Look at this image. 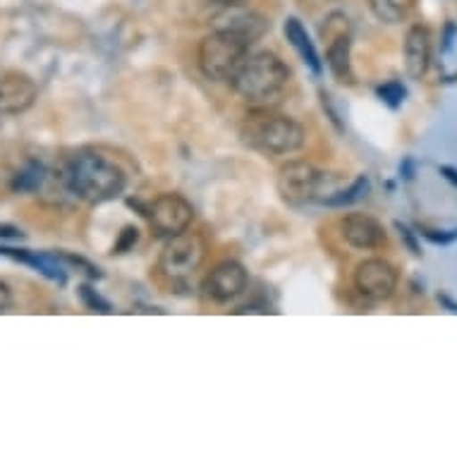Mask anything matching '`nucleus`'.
Masks as SVG:
<instances>
[{
	"label": "nucleus",
	"instance_id": "obj_1",
	"mask_svg": "<svg viewBox=\"0 0 457 457\" xmlns=\"http://www.w3.org/2000/svg\"><path fill=\"white\" fill-rule=\"evenodd\" d=\"M62 180L72 195L89 204L112 202L122 195L128 175L112 158L101 156L98 151L84 149L68 158L62 168Z\"/></svg>",
	"mask_w": 457,
	"mask_h": 457
},
{
	"label": "nucleus",
	"instance_id": "obj_2",
	"mask_svg": "<svg viewBox=\"0 0 457 457\" xmlns=\"http://www.w3.org/2000/svg\"><path fill=\"white\" fill-rule=\"evenodd\" d=\"M290 84V68L285 65L276 53H254L247 55L242 65L230 77V87L245 104L254 108H266L283 96Z\"/></svg>",
	"mask_w": 457,
	"mask_h": 457
},
{
	"label": "nucleus",
	"instance_id": "obj_3",
	"mask_svg": "<svg viewBox=\"0 0 457 457\" xmlns=\"http://www.w3.org/2000/svg\"><path fill=\"white\" fill-rule=\"evenodd\" d=\"M240 135L249 149L266 156H287L300 151L307 142V132L290 115H278L266 108H254L242 120Z\"/></svg>",
	"mask_w": 457,
	"mask_h": 457
},
{
	"label": "nucleus",
	"instance_id": "obj_4",
	"mask_svg": "<svg viewBox=\"0 0 457 457\" xmlns=\"http://www.w3.org/2000/svg\"><path fill=\"white\" fill-rule=\"evenodd\" d=\"M249 55V44L242 38L225 34V31H211L209 37L202 38L196 62L202 75L211 82H228L237 72L242 61Z\"/></svg>",
	"mask_w": 457,
	"mask_h": 457
},
{
	"label": "nucleus",
	"instance_id": "obj_5",
	"mask_svg": "<svg viewBox=\"0 0 457 457\" xmlns=\"http://www.w3.org/2000/svg\"><path fill=\"white\" fill-rule=\"evenodd\" d=\"M323 185H326V175L307 161H287L278 170V195L290 206L321 202Z\"/></svg>",
	"mask_w": 457,
	"mask_h": 457
},
{
	"label": "nucleus",
	"instance_id": "obj_6",
	"mask_svg": "<svg viewBox=\"0 0 457 457\" xmlns=\"http://www.w3.org/2000/svg\"><path fill=\"white\" fill-rule=\"evenodd\" d=\"M204 256H206V242L202 235L185 230L165 242L161 256H158V270L173 283L187 280L202 266Z\"/></svg>",
	"mask_w": 457,
	"mask_h": 457
},
{
	"label": "nucleus",
	"instance_id": "obj_7",
	"mask_svg": "<svg viewBox=\"0 0 457 457\" xmlns=\"http://www.w3.org/2000/svg\"><path fill=\"white\" fill-rule=\"evenodd\" d=\"M146 216L151 220V228L158 235L173 237V235L185 233L189 225H192V220H195V209L178 192H165L158 199H154Z\"/></svg>",
	"mask_w": 457,
	"mask_h": 457
},
{
	"label": "nucleus",
	"instance_id": "obj_8",
	"mask_svg": "<svg viewBox=\"0 0 457 457\" xmlns=\"http://www.w3.org/2000/svg\"><path fill=\"white\" fill-rule=\"evenodd\" d=\"M354 287L361 297L371 302H383L393 297L397 287V270L395 266L386 259H364L354 269Z\"/></svg>",
	"mask_w": 457,
	"mask_h": 457
},
{
	"label": "nucleus",
	"instance_id": "obj_9",
	"mask_svg": "<svg viewBox=\"0 0 457 457\" xmlns=\"http://www.w3.org/2000/svg\"><path fill=\"white\" fill-rule=\"evenodd\" d=\"M269 20L259 15V12H254V10H249L247 5H228V8H220L213 15V20H211V29L233 34V37L242 38L249 46L256 44L269 31Z\"/></svg>",
	"mask_w": 457,
	"mask_h": 457
},
{
	"label": "nucleus",
	"instance_id": "obj_10",
	"mask_svg": "<svg viewBox=\"0 0 457 457\" xmlns=\"http://www.w3.org/2000/svg\"><path fill=\"white\" fill-rule=\"evenodd\" d=\"M247 269L240 262H220L216 269H211L204 280V295L209 300L225 304V302L240 297L247 290Z\"/></svg>",
	"mask_w": 457,
	"mask_h": 457
},
{
	"label": "nucleus",
	"instance_id": "obj_11",
	"mask_svg": "<svg viewBox=\"0 0 457 457\" xmlns=\"http://www.w3.org/2000/svg\"><path fill=\"white\" fill-rule=\"evenodd\" d=\"M340 235L353 249H378L386 245V228L376 218L364 213H350L340 220Z\"/></svg>",
	"mask_w": 457,
	"mask_h": 457
},
{
	"label": "nucleus",
	"instance_id": "obj_12",
	"mask_svg": "<svg viewBox=\"0 0 457 457\" xmlns=\"http://www.w3.org/2000/svg\"><path fill=\"white\" fill-rule=\"evenodd\" d=\"M38 94L37 82L22 72H8L0 77V112L15 115L34 105Z\"/></svg>",
	"mask_w": 457,
	"mask_h": 457
},
{
	"label": "nucleus",
	"instance_id": "obj_13",
	"mask_svg": "<svg viewBox=\"0 0 457 457\" xmlns=\"http://www.w3.org/2000/svg\"><path fill=\"white\" fill-rule=\"evenodd\" d=\"M405 70L412 79H424L431 68V31L424 24L410 27L405 37Z\"/></svg>",
	"mask_w": 457,
	"mask_h": 457
},
{
	"label": "nucleus",
	"instance_id": "obj_14",
	"mask_svg": "<svg viewBox=\"0 0 457 457\" xmlns=\"http://www.w3.org/2000/svg\"><path fill=\"white\" fill-rule=\"evenodd\" d=\"M0 256H8L12 262L27 263L34 270H38L41 276L58 285H65L68 280V266L61 259V254H44V252H29V249H12L0 247Z\"/></svg>",
	"mask_w": 457,
	"mask_h": 457
},
{
	"label": "nucleus",
	"instance_id": "obj_15",
	"mask_svg": "<svg viewBox=\"0 0 457 457\" xmlns=\"http://www.w3.org/2000/svg\"><path fill=\"white\" fill-rule=\"evenodd\" d=\"M350 51H353V38H350V34H337V37L328 38L326 65H328L330 75L336 77L340 84H354Z\"/></svg>",
	"mask_w": 457,
	"mask_h": 457
},
{
	"label": "nucleus",
	"instance_id": "obj_16",
	"mask_svg": "<svg viewBox=\"0 0 457 457\" xmlns=\"http://www.w3.org/2000/svg\"><path fill=\"white\" fill-rule=\"evenodd\" d=\"M285 37H287V41H290V46L297 51V55H300L302 61L307 62V68L312 70L316 77H321L323 62L321 58H319V51H316L314 41L309 38L304 24H302L297 17H287V20H285Z\"/></svg>",
	"mask_w": 457,
	"mask_h": 457
},
{
	"label": "nucleus",
	"instance_id": "obj_17",
	"mask_svg": "<svg viewBox=\"0 0 457 457\" xmlns=\"http://www.w3.org/2000/svg\"><path fill=\"white\" fill-rule=\"evenodd\" d=\"M369 189H371V182H369L367 175H360L357 180L350 185L347 189H336V192H330L321 204H326L328 209H345V206H353V204L361 202L364 196L369 195Z\"/></svg>",
	"mask_w": 457,
	"mask_h": 457
},
{
	"label": "nucleus",
	"instance_id": "obj_18",
	"mask_svg": "<svg viewBox=\"0 0 457 457\" xmlns=\"http://www.w3.org/2000/svg\"><path fill=\"white\" fill-rule=\"evenodd\" d=\"M46 165L38 163V161H29L24 165L22 170H17V175L12 178V192L17 195H31V192H38L44 187L46 182Z\"/></svg>",
	"mask_w": 457,
	"mask_h": 457
},
{
	"label": "nucleus",
	"instance_id": "obj_19",
	"mask_svg": "<svg viewBox=\"0 0 457 457\" xmlns=\"http://www.w3.org/2000/svg\"><path fill=\"white\" fill-rule=\"evenodd\" d=\"M369 10L383 24H400L407 17L405 0H369Z\"/></svg>",
	"mask_w": 457,
	"mask_h": 457
},
{
	"label": "nucleus",
	"instance_id": "obj_20",
	"mask_svg": "<svg viewBox=\"0 0 457 457\" xmlns=\"http://www.w3.org/2000/svg\"><path fill=\"white\" fill-rule=\"evenodd\" d=\"M376 96L381 98L383 104L388 105V108L397 111L400 105L405 104L407 89H405V84H403V82H397V79H390V82L381 84V87L376 89Z\"/></svg>",
	"mask_w": 457,
	"mask_h": 457
},
{
	"label": "nucleus",
	"instance_id": "obj_21",
	"mask_svg": "<svg viewBox=\"0 0 457 457\" xmlns=\"http://www.w3.org/2000/svg\"><path fill=\"white\" fill-rule=\"evenodd\" d=\"M79 297H82L84 307L91 309V312H98V314H111L112 312L111 304H108L91 285H79Z\"/></svg>",
	"mask_w": 457,
	"mask_h": 457
},
{
	"label": "nucleus",
	"instance_id": "obj_22",
	"mask_svg": "<svg viewBox=\"0 0 457 457\" xmlns=\"http://www.w3.org/2000/svg\"><path fill=\"white\" fill-rule=\"evenodd\" d=\"M323 22H326L321 27L323 38H333L337 34H350V22H347V17L343 12H330Z\"/></svg>",
	"mask_w": 457,
	"mask_h": 457
},
{
	"label": "nucleus",
	"instance_id": "obj_23",
	"mask_svg": "<svg viewBox=\"0 0 457 457\" xmlns=\"http://www.w3.org/2000/svg\"><path fill=\"white\" fill-rule=\"evenodd\" d=\"M137 240H139V230H137L135 225H125L120 237L115 242V247H112V252H115V254H125V252H129V249L135 247Z\"/></svg>",
	"mask_w": 457,
	"mask_h": 457
},
{
	"label": "nucleus",
	"instance_id": "obj_24",
	"mask_svg": "<svg viewBox=\"0 0 457 457\" xmlns=\"http://www.w3.org/2000/svg\"><path fill=\"white\" fill-rule=\"evenodd\" d=\"M420 235H424L431 245H450L457 240V228L455 230H431V228H421Z\"/></svg>",
	"mask_w": 457,
	"mask_h": 457
},
{
	"label": "nucleus",
	"instance_id": "obj_25",
	"mask_svg": "<svg viewBox=\"0 0 457 457\" xmlns=\"http://www.w3.org/2000/svg\"><path fill=\"white\" fill-rule=\"evenodd\" d=\"M61 259L65 262V266H75V269H82V273H87L89 278H101V270H98L94 263L87 262V259H82V256L61 254Z\"/></svg>",
	"mask_w": 457,
	"mask_h": 457
},
{
	"label": "nucleus",
	"instance_id": "obj_26",
	"mask_svg": "<svg viewBox=\"0 0 457 457\" xmlns=\"http://www.w3.org/2000/svg\"><path fill=\"white\" fill-rule=\"evenodd\" d=\"M395 230L400 233V240L405 242L407 249H410L414 256H421V249H420V245H417V235H414L412 230H410V228L403 223H395Z\"/></svg>",
	"mask_w": 457,
	"mask_h": 457
},
{
	"label": "nucleus",
	"instance_id": "obj_27",
	"mask_svg": "<svg viewBox=\"0 0 457 457\" xmlns=\"http://www.w3.org/2000/svg\"><path fill=\"white\" fill-rule=\"evenodd\" d=\"M319 96H321V105H323V111L328 112V118H330V122H333V125H336V129L337 132H343V122H340V118H337V112H336V108H333V104H330V94L328 91H321V94H319Z\"/></svg>",
	"mask_w": 457,
	"mask_h": 457
},
{
	"label": "nucleus",
	"instance_id": "obj_28",
	"mask_svg": "<svg viewBox=\"0 0 457 457\" xmlns=\"http://www.w3.org/2000/svg\"><path fill=\"white\" fill-rule=\"evenodd\" d=\"M22 230L15 228V225L0 223V240H17V237H22Z\"/></svg>",
	"mask_w": 457,
	"mask_h": 457
},
{
	"label": "nucleus",
	"instance_id": "obj_29",
	"mask_svg": "<svg viewBox=\"0 0 457 457\" xmlns=\"http://www.w3.org/2000/svg\"><path fill=\"white\" fill-rule=\"evenodd\" d=\"M10 307V290L8 285L0 283V312H5Z\"/></svg>",
	"mask_w": 457,
	"mask_h": 457
},
{
	"label": "nucleus",
	"instance_id": "obj_30",
	"mask_svg": "<svg viewBox=\"0 0 457 457\" xmlns=\"http://www.w3.org/2000/svg\"><path fill=\"white\" fill-rule=\"evenodd\" d=\"M441 175L448 182H453L457 187V168H450V165H441Z\"/></svg>",
	"mask_w": 457,
	"mask_h": 457
},
{
	"label": "nucleus",
	"instance_id": "obj_31",
	"mask_svg": "<svg viewBox=\"0 0 457 457\" xmlns=\"http://www.w3.org/2000/svg\"><path fill=\"white\" fill-rule=\"evenodd\" d=\"M400 173L405 175L407 180H412V178H414V163H412V158H405V163L400 165Z\"/></svg>",
	"mask_w": 457,
	"mask_h": 457
},
{
	"label": "nucleus",
	"instance_id": "obj_32",
	"mask_svg": "<svg viewBox=\"0 0 457 457\" xmlns=\"http://www.w3.org/2000/svg\"><path fill=\"white\" fill-rule=\"evenodd\" d=\"M453 34H455V24H448V29H445V41H443V51H448L450 44H453Z\"/></svg>",
	"mask_w": 457,
	"mask_h": 457
},
{
	"label": "nucleus",
	"instance_id": "obj_33",
	"mask_svg": "<svg viewBox=\"0 0 457 457\" xmlns=\"http://www.w3.org/2000/svg\"><path fill=\"white\" fill-rule=\"evenodd\" d=\"M218 8H228V5H247V0H216Z\"/></svg>",
	"mask_w": 457,
	"mask_h": 457
},
{
	"label": "nucleus",
	"instance_id": "obj_34",
	"mask_svg": "<svg viewBox=\"0 0 457 457\" xmlns=\"http://www.w3.org/2000/svg\"><path fill=\"white\" fill-rule=\"evenodd\" d=\"M438 300H441V304H445V307H448L450 312H453V314H457V302L450 300L448 295H441V297H438Z\"/></svg>",
	"mask_w": 457,
	"mask_h": 457
}]
</instances>
